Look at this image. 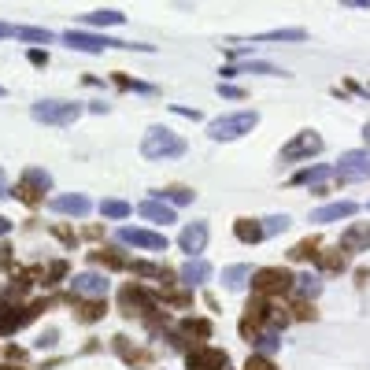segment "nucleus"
<instances>
[{
    "label": "nucleus",
    "instance_id": "f257e3e1",
    "mask_svg": "<svg viewBox=\"0 0 370 370\" xmlns=\"http://www.w3.org/2000/svg\"><path fill=\"white\" fill-rule=\"evenodd\" d=\"M141 152H144V159H178V156H185V141L174 130H167V126H152L141 141Z\"/></svg>",
    "mask_w": 370,
    "mask_h": 370
},
{
    "label": "nucleus",
    "instance_id": "f03ea898",
    "mask_svg": "<svg viewBox=\"0 0 370 370\" xmlns=\"http://www.w3.org/2000/svg\"><path fill=\"white\" fill-rule=\"evenodd\" d=\"M255 122H260V115H255V111H237V115H222V119H215L212 126H207V134H212L215 141H233V137L252 134Z\"/></svg>",
    "mask_w": 370,
    "mask_h": 370
},
{
    "label": "nucleus",
    "instance_id": "7ed1b4c3",
    "mask_svg": "<svg viewBox=\"0 0 370 370\" xmlns=\"http://www.w3.org/2000/svg\"><path fill=\"white\" fill-rule=\"evenodd\" d=\"M30 111H34V119H37V122L67 126V122H74L78 115H82V104H74V100H37Z\"/></svg>",
    "mask_w": 370,
    "mask_h": 370
},
{
    "label": "nucleus",
    "instance_id": "20e7f679",
    "mask_svg": "<svg viewBox=\"0 0 370 370\" xmlns=\"http://www.w3.org/2000/svg\"><path fill=\"white\" fill-rule=\"evenodd\" d=\"M63 41H67L71 48H78V52H104V48H130L126 41L100 37V34H86V30H67V34H63Z\"/></svg>",
    "mask_w": 370,
    "mask_h": 370
},
{
    "label": "nucleus",
    "instance_id": "39448f33",
    "mask_svg": "<svg viewBox=\"0 0 370 370\" xmlns=\"http://www.w3.org/2000/svg\"><path fill=\"white\" fill-rule=\"evenodd\" d=\"M337 178L341 182H363L370 178V152H345L337 159Z\"/></svg>",
    "mask_w": 370,
    "mask_h": 370
},
{
    "label": "nucleus",
    "instance_id": "423d86ee",
    "mask_svg": "<svg viewBox=\"0 0 370 370\" xmlns=\"http://www.w3.org/2000/svg\"><path fill=\"white\" fill-rule=\"evenodd\" d=\"M315 152H323V137L311 134V130H303V134H296V137L282 149V163H296V159H308V156H315Z\"/></svg>",
    "mask_w": 370,
    "mask_h": 370
},
{
    "label": "nucleus",
    "instance_id": "0eeeda50",
    "mask_svg": "<svg viewBox=\"0 0 370 370\" xmlns=\"http://www.w3.org/2000/svg\"><path fill=\"white\" fill-rule=\"evenodd\" d=\"M119 241H122V245H134V248H144V252H163V248H167V237H163V233L134 230V226H122V230H119Z\"/></svg>",
    "mask_w": 370,
    "mask_h": 370
},
{
    "label": "nucleus",
    "instance_id": "6e6552de",
    "mask_svg": "<svg viewBox=\"0 0 370 370\" xmlns=\"http://www.w3.org/2000/svg\"><path fill=\"white\" fill-rule=\"evenodd\" d=\"M178 245H182V252H189V260H200V252L207 245V222H192V226H185Z\"/></svg>",
    "mask_w": 370,
    "mask_h": 370
},
{
    "label": "nucleus",
    "instance_id": "1a4fd4ad",
    "mask_svg": "<svg viewBox=\"0 0 370 370\" xmlns=\"http://www.w3.org/2000/svg\"><path fill=\"white\" fill-rule=\"evenodd\" d=\"M289 278L285 270H278V267H270V270H260V274H252V285L260 289V293H285L289 289Z\"/></svg>",
    "mask_w": 370,
    "mask_h": 370
},
{
    "label": "nucleus",
    "instance_id": "9d476101",
    "mask_svg": "<svg viewBox=\"0 0 370 370\" xmlns=\"http://www.w3.org/2000/svg\"><path fill=\"white\" fill-rule=\"evenodd\" d=\"M48 185H52V178H48V170H26V178H23V185H19V197L26 200V204H34L37 200V189L45 192Z\"/></svg>",
    "mask_w": 370,
    "mask_h": 370
},
{
    "label": "nucleus",
    "instance_id": "9b49d317",
    "mask_svg": "<svg viewBox=\"0 0 370 370\" xmlns=\"http://www.w3.org/2000/svg\"><path fill=\"white\" fill-rule=\"evenodd\" d=\"M137 215L141 219H149V222H174V207L170 204H163V200H144V204H137Z\"/></svg>",
    "mask_w": 370,
    "mask_h": 370
},
{
    "label": "nucleus",
    "instance_id": "f8f14e48",
    "mask_svg": "<svg viewBox=\"0 0 370 370\" xmlns=\"http://www.w3.org/2000/svg\"><path fill=\"white\" fill-rule=\"evenodd\" d=\"M89 200L82 197V192H74V197H56L52 200V212H59V215H78V219H82V215H89Z\"/></svg>",
    "mask_w": 370,
    "mask_h": 370
},
{
    "label": "nucleus",
    "instance_id": "ddd939ff",
    "mask_svg": "<svg viewBox=\"0 0 370 370\" xmlns=\"http://www.w3.org/2000/svg\"><path fill=\"white\" fill-rule=\"evenodd\" d=\"M71 285H74V293H86V296H104L108 293V278L93 274V270H89V274H78Z\"/></svg>",
    "mask_w": 370,
    "mask_h": 370
},
{
    "label": "nucleus",
    "instance_id": "4468645a",
    "mask_svg": "<svg viewBox=\"0 0 370 370\" xmlns=\"http://www.w3.org/2000/svg\"><path fill=\"white\" fill-rule=\"evenodd\" d=\"M348 215H356V204H352V200H341V204L318 207V212L311 215V222H337V219H348Z\"/></svg>",
    "mask_w": 370,
    "mask_h": 370
},
{
    "label": "nucleus",
    "instance_id": "2eb2a0df",
    "mask_svg": "<svg viewBox=\"0 0 370 370\" xmlns=\"http://www.w3.org/2000/svg\"><path fill=\"white\" fill-rule=\"evenodd\" d=\"M189 363L197 366V370H226L230 359H226V352H197V356H189Z\"/></svg>",
    "mask_w": 370,
    "mask_h": 370
},
{
    "label": "nucleus",
    "instance_id": "dca6fc26",
    "mask_svg": "<svg viewBox=\"0 0 370 370\" xmlns=\"http://www.w3.org/2000/svg\"><path fill=\"white\" fill-rule=\"evenodd\" d=\"M207 278H212V267H207L204 260H189V263L182 267V282H185V285H204Z\"/></svg>",
    "mask_w": 370,
    "mask_h": 370
},
{
    "label": "nucleus",
    "instance_id": "f3484780",
    "mask_svg": "<svg viewBox=\"0 0 370 370\" xmlns=\"http://www.w3.org/2000/svg\"><path fill=\"white\" fill-rule=\"evenodd\" d=\"M341 248H348V252L370 248V226H352V230L341 237Z\"/></svg>",
    "mask_w": 370,
    "mask_h": 370
},
{
    "label": "nucleus",
    "instance_id": "a211bd4d",
    "mask_svg": "<svg viewBox=\"0 0 370 370\" xmlns=\"http://www.w3.org/2000/svg\"><path fill=\"white\" fill-rule=\"evenodd\" d=\"M34 315V311H23V315H15V308H8V303H0V333H11V330H19L26 318Z\"/></svg>",
    "mask_w": 370,
    "mask_h": 370
},
{
    "label": "nucleus",
    "instance_id": "6ab92c4d",
    "mask_svg": "<svg viewBox=\"0 0 370 370\" xmlns=\"http://www.w3.org/2000/svg\"><path fill=\"white\" fill-rule=\"evenodd\" d=\"M330 174H333V167L318 163V167H308V170H300V174H296L293 182H296V185H318V182H326Z\"/></svg>",
    "mask_w": 370,
    "mask_h": 370
},
{
    "label": "nucleus",
    "instance_id": "aec40b11",
    "mask_svg": "<svg viewBox=\"0 0 370 370\" xmlns=\"http://www.w3.org/2000/svg\"><path fill=\"white\" fill-rule=\"evenodd\" d=\"M252 278V267H245V263H237V267H226L222 270V282H226V289H241Z\"/></svg>",
    "mask_w": 370,
    "mask_h": 370
},
{
    "label": "nucleus",
    "instance_id": "412c9836",
    "mask_svg": "<svg viewBox=\"0 0 370 370\" xmlns=\"http://www.w3.org/2000/svg\"><path fill=\"white\" fill-rule=\"evenodd\" d=\"M86 23L89 26H122L126 15L122 11H93V15H86Z\"/></svg>",
    "mask_w": 370,
    "mask_h": 370
},
{
    "label": "nucleus",
    "instance_id": "4be33fe9",
    "mask_svg": "<svg viewBox=\"0 0 370 370\" xmlns=\"http://www.w3.org/2000/svg\"><path fill=\"white\" fill-rule=\"evenodd\" d=\"M11 37H19V41H41V45L52 41V34H48V30H37V26H15Z\"/></svg>",
    "mask_w": 370,
    "mask_h": 370
},
{
    "label": "nucleus",
    "instance_id": "5701e85b",
    "mask_svg": "<svg viewBox=\"0 0 370 370\" xmlns=\"http://www.w3.org/2000/svg\"><path fill=\"white\" fill-rule=\"evenodd\" d=\"M303 30H270V34H255L252 41H303Z\"/></svg>",
    "mask_w": 370,
    "mask_h": 370
},
{
    "label": "nucleus",
    "instance_id": "b1692460",
    "mask_svg": "<svg viewBox=\"0 0 370 370\" xmlns=\"http://www.w3.org/2000/svg\"><path fill=\"white\" fill-rule=\"evenodd\" d=\"M100 212H104L108 219H126V215L134 212V207L126 204V200H104V204H100Z\"/></svg>",
    "mask_w": 370,
    "mask_h": 370
},
{
    "label": "nucleus",
    "instance_id": "393cba45",
    "mask_svg": "<svg viewBox=\"0 0 370 370\" xmlns=\"http://www.w3.org/2000/svg\"><path fill=\"white\" fill-rule=\"evenodd\" d=\"M237 237H241V241H263V226H255V222L241 219V222H237Z\"/></svg>",
    "mask_w": 370,
    "mask_h": 370
},
{
    "label": "nucleus",
    "instance_id": "a878e982",
    "mask_svg": "<svg viewBox=\"0 0 370 370\" xmlns=\"http://www.w3.org/2000/svg\"><path fill=\"white\" fill-rule=\"evenodd\" d=\"M159 200H170V204H189L192 200V192L189 189H163V192H156Z\"/></svg>",
    "mask_w": 370,
    "mask_h": 370
},
{
    "label": "nucleus",
    "instance_id": "bb28decb",
    "mask_svg": "<svg viewBox=\"0 0 370 370\" xmlns=\"http://www.w3.org/2000/svg\"><path fill=\"white\" fill-rule=\"evenodd\" d=\"M289 226V215H270L267 219V226H263V237H270V233H282Z\"/></svg>",
    "mask_w": 370,
    "mask_h": 370
},
{
    "label": "nucleus",
    "instance_id": "cd10ccee",
    "mask_svg": "<svg viewBox=\"0 0 370 370\" xmlns=\"http://www.w3.org/2000/svg\"><path fill=\"white\" fill-rule=\"evenodd\" d=\"M318 289H323V285H318L315 274H303V278H300V293H303V296H318Z\"/></svg>",
    "mask_w": 370,
    "mask_h": 370
},
{
    "label": "nucleus",
    "instance_id": "c85d7f7f",
    "mask_svg": "<svg viewBox=\"0 0 370 370\" xmlns=\"http://www.w3.org/2000/svg\"><path fill=\"white\" fill-rule=\"evenodd\" d=\"M255 348H260V352H274V348H278L274 333H260V337H255Z\"/></svg>",
    "mask_w": 370,
    "mask_h": 370
},
{
    "label": "nucleus",
    "instance_id": "c756f323",
    "mask_svg": "<svg viewBox=\"0 0 370 370\" xmlns=\"http://www.w3.org/2000/svg\"><path fill=\"white\" fill-rule=\"evenodd\" d=\"M308 255H315V241H303V245L293 248V260H308Z\"/></svg>",
    "mask_w": 370,
    "mask_h": 370
},
{
    "label": "nucleus",
    "instance_id": "7c9ffc66",
    "mask_svg": "<svg viewBox=\"0 0 370 370\" xmlns=\"http://www.w3.org/2000/svg\"><path fill=\"white\" fill-rule=\"evenodd\" d=\"M52 345H56V330H48V333L37 337V348H52Z\"/></svg>",
    "mask_w": 370,
    "mask_h": 370
},
{
    "label": "nucleus",
    "instance_id": "2f4dec72",
    "mask_svg": "<svg viewBox=\"0 0 370 370\" xmlns=\"http://www.w3.org/2000/svg\"><path fill=\"white\" fill-rule=\"evenodd\" d=\"M248 370H274L267 359H248Z\"/></svg>",
    "mask_w": 370,
    "mask_h": 370
},
{
    "label": "nucleus",
    "instance_id": "473e14b6",
    "mask_svg": "<svg viewBox=\"0 0 370 370\" xmlns=\"http://www.w3.org/2000/svg\"><path fill=\"white\" fill-rule=\"evenodd\" d=\"M219 93H222V96H233V100L241 96V89H233V86H219Z\"/></svg>",
    "mask_w": 370,
    "mask_h": 370
},
{
    "label": "nucleus",
    "instance_id": "72a5a7b5",
    "mask_svg": "<svg viewBox=\"0 0 370 370\" xmlns=\"http://www.w3.org/2000/svg\"><path fill=\"white\" fill-rule=\"evenodd\" d=\"M45 59H48V56H45V52H37V48H34V52H30V63H37V67H41Z\"/></svg>",
    "mask_w": 370,
    "mask_h": 370
},
{
    "label": "nucleus",
    "instance_id": "f704fd0d",
    "mask_svg": "<svg viewBox=\"0 0 370 370\" xmlns=\"http://www.w3.org/2000/svg\"><path fill=\"white\" fill-rule=\"evenodd\" d=\"M0 197H8V178H4V170H0Z\"/></svg>",
    "mask_w": 370,
    "mask_h": 370
},
{
    "label": "nucleus",
    "instance_id": "c9c22d12",
    "mask_svg": "<svg viewBox=\"0 0 370 370\" xmlns=\"http://www.w3.org/2000/svg\"><path fill=\"white\" fill-rule=\"evenodd\" d=\"M15 34V26H4V23H0V37H11Z\"/></svg>",
    "mask_w": 370,
    "mask_h": 370
},
{
    "label": "nucleus",
    "instance_id": "e433bc0d",
    "mask_svg": "<svg viewBox=\"0 0 370 370\" xmlns=\"http://www.w3.org/2000/svg\"><path fill=\"white\" fill-rule=\"evenodd\" d=\"M8 226H11V222H8V219H0V237H4V233H8Z\"/></svg>",
    "mask_w": 370,
    "mask_h": 370
},
{
    "label": "nucleus",
    "instance_id": "4c0bfd02",
    "mask_svg": "<svg viewBox=\"0 0 370 370\" xmlns=\"http://www.w3.org/2000/svg\"><path fill=\"white\" fill-rule=\"evenodd\" d=\"M363 137H366V144H370V126H366V130H363Z\"/></svg>",
    "mask_w": 370,
    "mask_h": 370
},
{
    "label": "nucleus",
    "instance_id": "58836bf2",
    "mask_svg": "<svg viewBox=\"0 0 370 370\" xmlns=\"http://www.w3.org/2000/svg\"><path fill=\"white\" fill-rule=\"evenodd\" d=\"M0 96H4V89H0Z\"/></svg>",
    "mask_w": 370,
    "mask_h": 370
}]
</instances>
